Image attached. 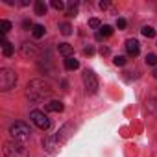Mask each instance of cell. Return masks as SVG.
I'll return each instance as SVG.
<instances>
[{
    "mask_svg": "<svg viewBox=\"0 0 157 157\" xmlns=\"http://www.w3.org/2000/svg\"><path fill=\"white\" fill-rule=\"evenodd\" d=\"M144 61H146V65H150V67H155V65H157V56H155V54H148Z\"/></svg>",
    "mask_w": 157,
    "mask_h": 157,
    "instance_id": "obj_21",
    "label": "cell"
},
{
    "mask_svg": "<svg viewBox=\"0 0 157 157\" xmlns=\"http://www.w3.org/2000/svg\"><path fill=\"white\" fill-rule=\"evenodd\" d=\"M67 15L68 17H76L78 15V2L76 0H70V2L67 4Z\"/></svg>",
    "mask_w": 157,
    "mask_h": 157,
    "instance_id": "obj_15",
    "label": "cell"
},
{
    "mask_svg": "<svg viewBox=\"0 0 157 157\" xmlns=\"http://www.w3.org/2000/svg\"><path fill=\"white\" fill-rule=\"evenodd\" d=\"M0 43H2V52H4V56L6 57H10V56H13V52H15V48H13V44L2 35V39H0Z\"/></svg>",
    "mask_w": 157,
    "mask_h": 157,
    "instance_id": "obj_12",
    "label": "cell"
},
{
    "mask_svg": "<svg viewBox=\"0 0 157 157\" xmlns=\"http://www.w3.org/2000/svg\"><path fill=\"white\" fill-rule=\"evenodd\" d=\"M82 78H83V85H85L87 93L94 94V93L98 91V78H96V74H94L93 70H89V68H87V70H83Z\"/></svg>",
    "mask_w": 157,
    "mask_h": 157,
    "instance_id": "obj_6",
    "label": "cell"
},
{
    "mask_svg": "<svg viewBox=\"0 0 157 157\" xmlns=\"http://www.w3.org/2000/svg\"><path fill=\"white\" fill-rule=\"evenodd\" d=\"M126 52H128L131 57L139 56V52H140V44H139V41H135V39H128V41H126Z\"/></svg>",
    "mask_w": 157,
    "mask_h": 157,
    "instance_id": "obj_9",
    "label": "cell"
},
{
    "mask_svg": "<svg viewBox=\"0 0 157 157\" xmlns=\"http://www.w3.org/2000/svg\"><path fill=\"white\" fill-rule=\"evenodd\" d=\"M83 54H85V56H93V54H94V48H93V46H87V48L83 50Z\"/></svg>",
    "mask_w": 157,
    "mask_h": 157,
    "instance_id": "obj_27",
    "label": "cell"
},
{
    "mask_svg": "<svg viewBox=\"0 0 157 157\" xmlns=\"http://www.w3.org/2000/svg\"><path fill=\"white\" fill-rule=\"evenodd\" d=\"M100 54H102V56H107V54H109V48H107V46H102V48H100Z\"/></svg>",
    "mask_w": 157,
    "mask_h": 157,
    "instance_id": "obj_28",
    "label": "cell"
},
{
    "mask_svg": "<svg viewBox=\"0 0 157 157\" xmlns=\"http://www.w3.org/2000/svg\"><path fill=\"white\" fill-rule=\"evenodd\" d=\"M44 32H46V30H44V26H43V24H35V26H33V30H32V33H33V37H35V39H41V37L44 35Z\"/></svg>",
    "mask_w": 157,
    "mask_h": 157,
    "instance_id": "obj_16",
    "label": "cell"
},
{
    "mask_svg": "<svg viewBox=\"0 0 157 157\" xmlns=\"http://www.w3.org/2000/svg\"><path fill=\"white\" fill-rule=\"evenodd\" d=\"M59 32H61L63 35H70V33H72V26H70L68 22H61V24H59Z\"/></svg>",
    "mask_w": 157,
    "mask_h": 157,
    "instance_id": "obj_19",
    "label": "cell"
},
{
    "mask_svg": "<svg viewBox=\"0 0 157 157\" xmlns=\"http://www.w3.org/2000/svg\"><path fill=\"white\" fill-rule=\"evenodd\" d=\"M46 10H48V6L43 2V0H37V2L33 4V11H35V15H39V17H44V15H46Z\"/></svg>",
    "mask_w": 157,
    "mask_h": 157,
    "instance_id": "obj_13",
    "label": "cell"
},
{
    "mask_svg": "<svg viewBox=\"0 0 157 157\" xmlns=\"http://www.w3.org/2000/svg\"><path fill=\"white\" fill-rule=\"evenodd\" d=\"M44 109L50 111V113H61V111L65 109V105H63V102H59V100H50L48 104H44Z\"/></svg>",
    "mask_w": 157,
    "mask_h": 157,
    "instance_id": "obj_10",
    "label": "cell"
},
{
    "mask_svg": "<svg viewBox=\"0 0 157 157\" xmlns=\"http://www.w3.org/2000/svg\"><path fill=\"white\" fill-rule=\"evenodd\" d=\"M57 50H59V54L65 56V57H72V54H74V48H72V44H68V43H59V44H57Z\"/></svg>",
    "mask_w": 157,
    "mask_h": 157,
    "instance_id": "obj_11",
    "label": "cell"
},
{
    "mask_svg": "<svg viewBox=\"0 0 157 157\" xmlns=\"http://www.w3.org/2000/svg\"><path fill=\"white\" fill-rule=\"evenodd\" d=\"M98 35H100V37H111V35H113V26H109V24H104V26L100 28Z\"/></svg>",
    "mask_w": 157,
    "mask_h": 157,
    "instance_id": "obj_17",
    "label": "cell"
},
{
    "mask_svg": "<svg viewBox=\"0 0 157 157\" xmlns=\"http://www.w3.org/2000/svg\"><path fill=\"white\" fill-rule=\"evenodd\" d=\"M52 93H54L52 85L44 80H32L28 83V89H26V96L33 104H43V102L48 104L50 102L48 98L52 96Z\"/></svg>",
    "mask_w": 157,
    "mask_h": 157,
    "instance_id": "obj_1",
    "label": "cell"
},
{
    "mask_svg": "<svg viewBox=\"0 0 157 157\" xmlns=\"http://www.w3.org/2000/svg\"><path fill=\"white\" fill-rule=\"evenodd\" d=\"M100 8H102V10H107V8H109V2H100Z\"/></svg>",
    "mask_w": 157,
    "mask_h": 157,
    "instance_id": "obj_29",
    "label": "cell"
},
{
    "mask_svg": "<svg viewBox=\"0 0 157 157\" xmlns=\"http://www.w3.org/2000/svg\"><path fill=\"white\" fill-rule=\"evenodd\" d=\"M50 6H52L54 10H57V11H63V10H65V4L61 2V0H52Z\"/></svg>",
    "mask_w": 157,
    "mask_h": 157,
    "instance_id": "obj_23",
    "label": "cell"
},
{
    "mask_svg": "<svg viewBox=\"0 0 157 157\" xmlns=\"http://www.w3.org/2000/svg\"><path fill=\"white\" fill-rule=\"evenodd\" d=\"M17 85V74L11 68H0V91H10Z\"/></svg>",
    "mask_w": 157,
    "mask_h": 157,
    "instance_id": "obj_5",
    "label": "cell"
},
{
    "mask_svg": "<svg viewBox=\"0 0 157 157\" xmlns=\"http://www.w3.org/2000/svg\"><path fill=\"white\" fill-rule=\"evenodd\" d=\"M113 63H115L117 67H124V65L128 63V59H126V56H117V57L113 59Z\"/></svg>",
    "mask_w": 157,
    "mask_h": 157,
    "instance_id": "obj_22",
    "label": "cell"
},
{
    "mask_svg": "<svg viewBox=\"0 0 157 157\" xmlns=\"http://www.w3.org/2000/svg\"><path fill=\"white\" fill-rule=\"evenodd\" d=\"M65 68H67V70H76V68H80V61L74 59V57H67V59H65Z\"/></svg>",
    "mask_w": 157,
    "mask_h": 157,
    "instance_id": "obj_14",
    "label": "cell"
},
{
    "mask_svg": "<svg viewBox=\"0 0 157 157\" xmlns=\"http://www.w3.org/2000/svg\"><path fill=\"white\" fill-rule=\"evenodd\" d=\"M140 32H142V35H144V37H148V39L155 37V30H153L151 26H144V28H142Z\"/></svg>",
    "mask_w": 157,
    "mask_h": 157,
    "instance_id": "obj_20",
    "label": "cell"
},
{
    "mask_svg": "<svg viewBox=\"0 0 157 157\" xmlns=\"http://www.w3.org/2000/svg\"><path fill=\"white\" fill-rule=\"evenodd\" d=\"M151 76L155 78V80H157V68H153V72H151Z\"/></svg>",
    "mask_w": 157,
    "mask_h": 157,
    "instance_id": "obj_30",
    "label": "cell"
},
{
    "mask_svg": "<svg viewBox=\"0 0 157 157\" xmlns=\"http://www.w3.org/2000/svg\"><path fill=\"white\" fill-rule=\"evenodd\" d=\"M89 26H91V28H102V24H100L98 19H91V21H89Z\"/></svg>",
    "mask_w": 157,
    "mask_h": 157,
    "instance_id": "obj_25",
    "label": "cell"
},
{
    "mask_svg": "<svg viewBox=\"0 0 157 157\" xmlns=\"http://www.w3.org/2000/svg\"><path fill=\"white\" fill-rule=\"evenodd\" d=\"M70 131H72V124H65L63 128H59V131L56 135H50L46 139H43V146L46 151H54L56 148H59L68 137H70Z\"/></svg>",
    "mask_w": 157,
    "mask_h": 157,
    "instance_id": "obj_2",
    "label": "cell"
},
{
    "mask_svg": "<svg viewBox=\"0 0 157 157\" xmlns=\"http://www.w3.org/2000/svg\"><path fill=\"white\" fill-rule=\"evenodd\" d=\"M10 135L13 137V140L26 142V140H30V137H32V129H30V126H28L26 122L17 120V122H13V124L10 126Z\"/></svg>",
    "mask_w": 157,
    "mask_h": 157,
    "instance_id": "obj_3",
    "label": "cell"
},
{
    "mask_svg": "<svg viewBox=\"0 0 157 157\" xmlns=\"http://www.w3.org/2000/svg\"><path fill=\"white\" fill-rule=\"evenodd\" d=\"M126 26H128L126 19H122V17H120V19H117V28H118V30H124Z\"/></svg>",
    "mask_w": 157,
    "mask_h": 157,
    "instance_id": "obj_24",
    "label": "cell"
},
{
    "mask_svg": "<svg viewBox=\"0 0 157 157\" xmlns=\"http://www.w3.org/2000/svg\"><path fill=\"white\" fill-rule=\"evenodd\" d=\"M10 30H11V22L10 21H0V33L6 35Z\"/></svg>",
    "mask_w": 157,
    "mask_h": 157,
    "instance_id": "obj_18",
    "label": "cell"
},
{
    "mask_svg": "<svg viewBox=\"0 0 157 157\" xmlns=\"http://www.w3.org/2000/svg\"><path fill=\"white\" fill-rule=\"evenodd\" d=\"M41 52V48L35 44V43H22L21 44V54L24 57H37Z\"/></svg>",
    "mask_w": 157,
    "mask_h": 157,
    "instance_id": "obj_8",
    "label": "cell"
},
{
    "mask_svg": "<svg viewBox=\"0 0 157 157\" xmlns=\"http://www.w3.org/2000/svg\"><path fill=\"white\" fill-rule=\"evenodd\" d=\"M33 26H35V24H32L28 19H24V21H22V28H24V30H30V28L33 30Z\"/></svg>",
    "mask_w": 157,
    "mask_h": 157,
    "instance_id": "obj_26",
    "label": "cell"
},
{
    "mask_svg": "<svg viewBox=\"0 0 157 157\" xmlns=\"http://www.w3.org/2000/svg\"><path fill=\"white\" fill-rule=\"evenodd\" d=\"M4 155L6 157H30V150L26 148L24 142L10 140V142H4Z\"/></svg>",
    "mask_w": 157,
    "mask_h": 157,
    "instance_id": "obj_4",
    "label": "cell"
},
{
    "mask_svg": "<svg viewBox=\"0 0 157 157\" xmlns=\"http://www.w3.org/2000/svg\"><path fill=\"white\" fill-rule=\"evenodd\" d=\"M30 118H32V122H33L39 129H48V128H50L48 117H46L43 111H39V109H33V111L30 113Z\"/></svg>",
    "mask_w": 157,
    "mask_h": 157,
    "instance_id": "obj_7",
    "label": "cell"
}]
</instances>
